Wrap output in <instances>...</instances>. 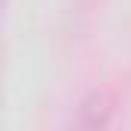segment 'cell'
Segmentation results:
<instances>
[{
	"instance_id": "obj_1",
	"label": "cell",
	"mask_w": 131,
	"mask_h": 131,
	"mask_svg": "<svg viewBox=\"0 0 131 131\" xmlns=\"http://www.w3.org/2000/svg\"><path fill=\"white\" fill-rule=\"evenodd\" d=\"M116 113V98L110 92H92L89 98L79 104V116L76 122L82 128H107L110 119Z\"/></svg>"
}]
</instances>
